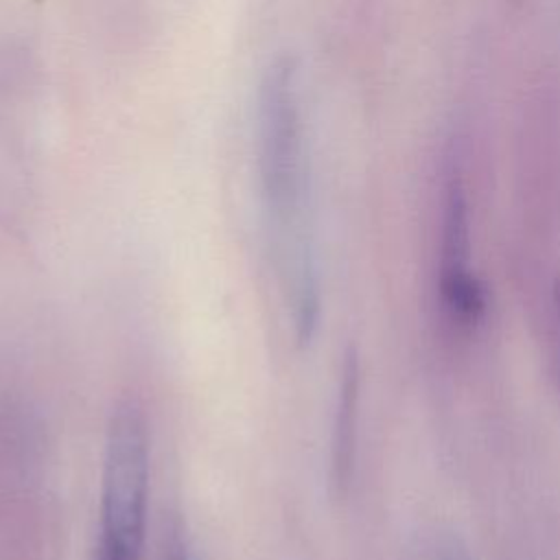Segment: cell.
<instances>
[{"label":"cell","instance_id":"obj_1","mask_svg":"<svg viewBox=\"0 0 560 560\" xmlns=\"http://www.w3.org/2000/svg\"><path fill=\"white\" fill-rule=\"evenodd\" d=\"M258 179L278 287L298 339L319 326L322 289L308 225V168L291 57L269 63L258 88Z\"/></svg>","mask_w":560,"mask_h":560},{"label":"cell","instance_id":"obj_6","mask_svg":"<svg viewBox=\"0 0 560 560\" xmlns=\"http://www.w3.org/2000/svg\"><path fill=\"white\" fill-rule=\"evenodd\" d=\"M435 560H472L466 545L455 536L444 538L435 549Z\"/></svg>","mask_w":560,"mask_h":560},{"label":"cell","instance_id":"obj_3","mask_svg":"<svg viewBox=\"0 0 560 560\" xmlns=\"http://www.w3.org/2000/svg\"><path fill=\"white\" fill-rule=\"evenodd\" d=\"M440 291L446 308L462 322H475L486 308V291L470 271L468 206L457 182L451 184L444 206Z\"/></svg>","mask_w":560,"mask_h":560},{"label":"cell","instance_id":"obj_5","mask_svg":"<svg viewBox=\"0 0 560 560\" xmlns=\"http://www.w3.org/2000/svg\"><path fill=\"white\" fill-rule=\"evenodd\" d=\"M162 560H197L195 549L188 542V538H186V534L179 525H173L168 529L164 551H162Z\"/></svg>","mask_w":560,"mask_h":560},{"label":"cell","instance_id":"obj_4","mask_svg":"<svg viewBox=\"0 0 560 560\" xmlns=\"http://www.w3.org/2000/svg\"><path fill=\"white\" fill-rule=\"evenodd\" d=\"M359 359L350 350L343 357L330 433V479L332 486L341 492L354 466V444H357V418H359Z\"/></svg>","mask_w":560,"mask_h":560},{"label":"cell","instance_id":"obj_2","mask_svg":"<svg viewBox=\"0 0 560 560\" xmlns=\"http://www.w3.org/2000/svg\"><path fill=\"white\" fill-rule=\"evenodd\" d=\"M151 448L138 402L120 400L105 431L94 560H142Z\"/></svg>","mask_w":560,"mask_h":560},{"label":"cell","instance_id":"obj_7","mask_svg":"<svg viewBox=\"0 0 560 560\" xmlns=\"http://www.w3.org/2000/svg\"><path fill=\"white\" fill-rule=\"evenodd\" d=\"M553 308H556V319H558V330H560V282L553 287Z\"/></svg>","mask_w":560,"mask_h":560}]
</instances>
